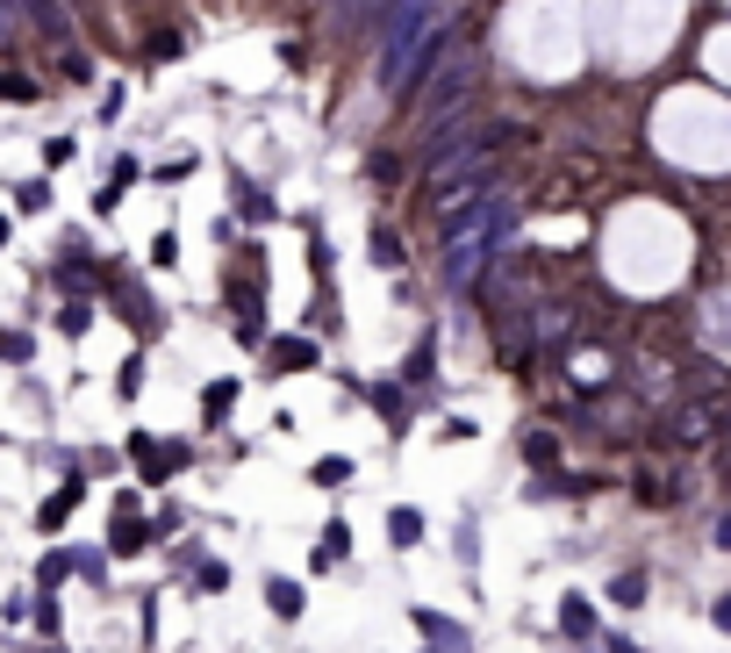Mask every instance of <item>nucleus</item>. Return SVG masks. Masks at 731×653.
I'll return each instance as SVG.
<instances>
[{"mask_svg":"<svg viewBox=\"0 0 731 653\" xmlns=\"http://www.w3.org/2000/svg\"><path fill=\"white\" fill-rule=\"evenodd\" d=\"M438 36V0H388V36H380V72L388 80H409L416 72V51Z\"/></svg>","mask_w":731,"mask_h":653,"instance_id":"nucleus-2","label":"nucleus"},{"mask_svg":"<svg viewBox=\"0 0 731 653\" xmlns=\"http://www.w3.org/2000/svg\"><path fill=\"white\" fill-rule=\"evenodd\" d=\"M374 258H380V266H402V244H394L388 230H380V238H374Z\"/></svg>","mask_w":731,"mask_h":653,"instance_id":"nucleus-5","label":"nucleus"},{"mask_svg":"<svg viewBox=\"0 0 731 653\" xmlns=\"http://www.w3.org/2000/svg\"><path fill=\"white\" fill-rule=\"evenodd\" d=\"M502 230H510V202H466L452 208L444 223V280L452 288H474V274L488 266V252H502Z\"/></svg>","mask_w":731,"mask_h":653,"instance_id":"nucleus-1","label":"nucleus"},{"mask_svg":"<svg viewBox=\"0 0 731 653\" xmlns=\"http://www.w3.org/2000/svg\"><path fill=\"white\" fill-rule=\"evenodd\" d=\"M22 8L44 22V36H65V8H58V0H22Z\"/></svg>","mask_w":731,"mask_h":653,"instance_id":"nucleus-3","label":"nucleus"},{"mask_svg":"<svg viewBox=\"0 0 731 653\" xmlns=\"http://www.w3.org/2000/svg\"><path fill=\"white\" fill-rule=\"evenodd\" d=\"M272 603H280V618H294V603H302V589H294V582H272Z\"/></svg>","mask_w":731,"mask_h":653,"instance_id":"nucleus-4","label":"nucleus"}]
</instances>
